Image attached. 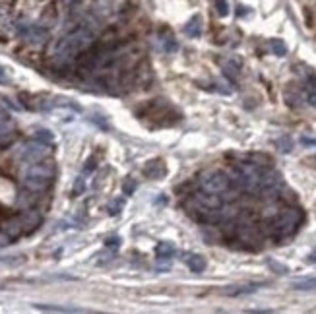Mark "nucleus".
Here are the masks:
<instances>
[{"instance_id": "obj_1", "label": "nucleus", "mask_w": 316, "mask_h": 314, "mask_svg": "<svg viewBox=\"0 0 316 314\" xmlns=\"http://www.w3.org/2000/svg\"><path fill=\"white\" fill-rule=\"evenodd\" d=\"M54 165L53 163H31L29 169L23 173L21 182L29 192H43L53 184Z\"/></svg>"}, {"instance_id": "obj_2", "label": "nucleus", "mask_w": 316, "mask_h": 314, "mask_svg": "<svg viewBox=\"0 0 316 314\" xmlns=\"http://www.w3.org/2000/svg\"><path fill=\"white\" fill-rule=\"evenodd\" d=\"M303 221V213L301 209L289 208L283 209L281 213L276 215V219L272 221V231L276 237H289L291 233H295V229L301 225Z\"/></svg>"}, {"instance_id": "obj_3", "label": "nucleus", "mask_w": 316, "mask_h": 314, "mask_svg": "<svg viewBox=\"0 0 316 314\" xmlns=\"http://www.w3.org/2000/svg\"><path fill=\"white\" fill-rule=\"evenodd\" d=\"M49 154H51L49 144H45V142L35 138V140H29V142H23V144L19 146V150L16 152V159L21 161V163L31 165V163L43 161L45 157H49Z\"/></svg>"}, {"instance_id": "obj_4", "label": "nucleus", "mask_w": 316, "mask_h": 314, "mask_svg": "<svg viewBox=\"0 0 316 314\" xmlns=\"http://www.w3.org/2000/svg\"><path fill=\"white\" fill-rule=\"evenodd\" d=\"M198 184H200V188L204 192L223 194L231 186V178H229V174L221 173V171H208V173H204L200 176Z\"/></svg>"}, {"instance_id": "obj_5", "label": "nucleus", "mask_w": 316, "mask_h": 314, "mask_svg": "<svg viewBox=\"0 0 316 314\" xmlns=\"http://www.w3.org/2000/svg\"><path fill=\"white\" fill-rule=\"evenodd\" d=\"M281 186V176L274 171H262V178H260V192L264 194H276Z\"/></svg>"}, {"instance_id": "obj_6", "label": "nucleus", "mask_w": 316, "mask_h": 314, "mask_svg": "<svg viewBox=\"0 0 316 314\" xmlns=\"http://www.w3.org/2000/svg\"><path fill=\"white\" fill-rule=\"evenodd\" d=\"M194 198H196V202H198V206H202V208L206 209H219L223 206V198L219 196V194H210V192H198V194H194Z\"/></svg>"}, {"instance_id": "obj_7", "label": "nucleus", "mask_w": 316, "mask_h": 314, "mask_svg": "<svg viewBox=\"0 0 316 314\" xmlns=\"http://www.w3.org/2000/svg\"><path fill=\"white\" fill-rule=\"evenodd\" d=\"M21 217V225H23V233H31L35 231L37 227L41 225V213L39 211H33V209H27Z\"/></svg>"}, {"instance_id": "obj_8", "label": "nucleus", "mask_w": 316, "mask_h": 314, "mask_svg": "<svg viewBox=\"0 0 316 314\" xmlns=\"http://www.w3.org/2000/svg\"><path fill=\"white\" fill-rule=\"evenodd\" d=\"M144 174H146V176H150V178H161V176H165V174H167V167L163 165V161H161V159H154L152 163H148V165H146Z\"/></svg>"}, {"instance_id": "obj_9", "label": "nucleus", "mask_w": 316, "mask_h": 314, "mask_svg": "<svg viewBox=\"0 0 316 314\" xmlns=\"http://www.w3.org/2000/svg\"><path fill=\"white\" fill-rule=\"evenodd\" d=\"M2 231L14 241V239H18L19 235L23 233V225H21V217H12V219H8L4 227H2Z\"/></svg>"}, {"instance_id": "obj_10", "label": "nucleus", "mask_w": 316, "mask_h": 314, "mask_svg": "<svg viewBox=\"0 0 316 314\" xmlns=\"http://www.w3.org/2000/svg\"><path fill=\"white\" fill-rule=\"evenodd\" d=\"M291 287H293L295 291H315L316 278H305V279H299V281H293Z\"/></svg>"}, {"instance_id": "obj_11", "label": "nucleus", "mask_w": 316, "mask_h": 314, "mask_svg": "<svg viewBox=\"0 0 316 314\" xmlns=\"http://www.w3.org/2000/svg\"><path fill=\"white\" fill-rule=\"evenodd\" d=\"M206 258L204 256H198V254H194V256H190L188 258V268L192 270L194 274H202L204 270H206Z\"/></svg>"}, {"instance_id": "obj_12", "label": "nucleus", "mask_w": 316, "mask_h": 314, "mask_svg": "<svg viewBox=\"0 0 316 314\" xmlns=\"http://www.w3.org/2000/svg\"><path fill=\"white\" fill-rule=\"evenodd\" d=\"M39 311H49V313H82V309H74V307H49V305H35Z\"/></svg>"}, {"instance_id": "obj_13", "label": "nucleus", "mask_w": 316, "mask_h": 314, "mask_svg": "<svg viewBox=\"0 0 316 314\" xmlns=\"http://www.w3.org/2000/svg\"><path fill=\"white\" fill-rule=\"evenodd\" d=\"M156 252H158L159 258H171L175 254V246L171 243H159L156 246Z\"/></svg>"}, {"instance_id": "obj_14", "label": "nucleus", "mask_w": 316, "mask_h": 314, "mask_svg": "<svg viewBox=\"0 0 316 314\" xmlns=\"http://www.w3.org/2000/svg\"><path fill=\"white\" fill-rule=\"evenodd\" d=\"M256 287H260V285H245V287H231V291H227V295H245V293H254L256 291Z\"/></svg>"}, {"instance_id": "obj_15", "label": "nucleus", "mask_w": 316, "mask_h": 314, "mask_svg": "<svg viewBox=\"0 0 316 314\" xmlns=\"http://www.w3.org/2000/svg\"><path fill=\"white\" fill-rule=\"evenodd\" d=\"M307 101L311 105H316V78H311V84L307 87Z\"/></svg>"}, {"instance_id": "obj_16", "label": "nucleus", "mask_w": 316, "mask_h": 314, "mask_svg": "<svg viewBox=\"0 0 316 314\" xmlns=\"http://www.w3.org/2000/svg\"><path fill=\"white\" fill-rule=\"evenodd\" d=\"M35 138L41 140V142H45V144H49V146L53 144V140H54L53 134H51L49 130H37V132H35Z\"/></svg>"}, {"instance_id": "obj_17", "label": "nucleus", "mask_w": 316, "mask_h": 314, "mask_svg": "<svg viewBox=\"0 0 316 314\" xmlns=\"http://www.w3.org/2000/svg\"><path fill=\"white\" fill-rule=\"evenodd\" d=\"M86 188V182H84V178L80 176L78 180H76V184H74V188H72V196H80L82 192Z\"/></svg>"}, {"instance_id": "obj_18", "label": "nucleus", "mask_w": 316, "mask_h": 314, "mask_svg": "<svg viewBox=\"0 0 316 314\" xmlns=\"http://www.w3.org/2000/svg\"><path fill=\"white\" fill-rule=\"evenodd\" d=\"M123 206H124L123 200H115V202H111V206H109V213H111V215H117V213L123 209Z\"/></svg>"}, {"instance_id": "obj_19", "label": "nucleus", "mask_w": 316, "mask_h": 314, "mask_svg": "<svg viewBox=\"0 0 316 314\" xmlns=\"http://www.w3.org/2000/svg\"><path fill=\"white\" fill-rule=\"evenodd\" d=\"M272 51L276 52V54H280V56H283L287 52V49H285V45L281 41H272Z\"/></svg>"}, {"instance_id": "obj_20", "label": "nucleus", "mask_w": 316, "mask_h": 314, "mask_svg": "<svg viewBox=\"0 0 316 314\" xmlns=\"http://www.w3.org/2000/svg\"><path fill=\"white\" fill-rule=\"evenodd\" d=\"M134 190H136V182H134L132 178H128V180L124 182L123 192H124V194H126V196H130V194H132V192H134Z\"/></svg>"}, {"instance_id": "obj_21", "label": "nucleus", "mask_w": 316, "mask_h": 314, "mask_svg": "<svg viewBox=\"0 0 316 314\" xmlns=\"http://www.w3.org/2000/svg\"><path fill=\"white\" fill-rule=\"evenodd\" d=\"M278 146L281 148V152H283V154L291 152V140L289 138H281L280 142H278Z\"/></svg>"}, {"instance_id": "obj_22", "label": "nucleus", "mask_w": 316, "mask_h": 314, "mask_svg": "<svg viewBox=\"0 0 316 314\" xmlns=\"http://www.w3.org/2000/svg\"><path fill=\"white\" fill-rule=\"evenodd\" d=\"M225 74L231 76V78H237V76H239V66H231V64H227V66H225Z\"/></svg>"}, {"instance_id": "obj_23", "label": "nucleus", "mask_w": 316, "mask_h": 314, "mask_svg": "<svg viewBox=\"0 0 316 314\" xmlns=\"http://www.w3.org/2000/svg\"><path fill=\"white\" fill-rule=\"evenodd\" d=\"M95 157H89V161H86V169H84V173H91L93 169H95Z\"/></svg>"}, {"instance_id": "obj_24", "label": "nucleus", "mask_w": 316, "mask_h": 314, "mask_svg": "<svg viewBox=\"0 0 316 314\" xmlns=\"http://www.w3.org/2000/svg\"><path fill=\"white\" fill-rule=\"evenodd\" d=\"M217 2V8H219V14H227V4L225 0H215Z\"/></svg>"}, {"instance_id": "obj_25", "label": "nucleus", "mask_w": 316, "mask_h": 314, "mask_svg": "<svg viewBox=\"0 0 316 314\" xmlns=\"http://www.w3.org/2000/svg\"><path fill=\"white\" fill-rule=\"evenodd\" d=\"M10 80H8V74H6V70L0 68V86H4V84H8Z\"/></svg>"}, {"instance_id": "obj_26", "label": "nucleus", "mask_w": 316, "mask_h": 314, "mask_svg": "<svg viewBox=\"0 0 316 314\" xmlns=\"http://www.w3.org/2000/svg\"><path fill=\"white\" fill-rule=\"evenodd\" d=\"M107 246H109V248H113V246H115V248H117V246H121V239H119V237L109 239V241H107Z\"/></svg>"}, {"instance_id": "obj_27", "label": "nucleus", "mask_w": 316, "mask_h": 314, "mask_svg": "<svg viewBox=\"0 0 316 314\" xmlns=\"http://www.w3.org/2000/svg\"><path fill=\"white\" fill-rule=\"evenodd\" d=\"M311 260H313V262H316V254H313V256H311Z\"/></svg>"}]
</instances>
